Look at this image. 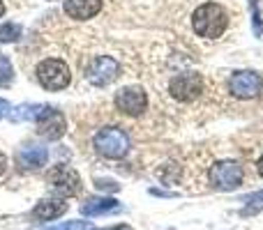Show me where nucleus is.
Wrapping results in <instances>:
<instances>
[{"label":"nucleus","mask_w":263,"mask_h":230,"mask_svg":"<svg viewBox=\"0 0 263 230\" xmlns=\"http://www.w3.org/2000/svg\"><path fill=\"white\" fill-rule=\"evenodd\" d=\"M192 26L199 37L205 39H217L224 35L229 26V16L217 3H203L192 16Z\"/></svg>","instance_id":"1"},{"label":"nucleus","mask_w":263,"mask_h":230,"mask_svg":"<svg viewBox=\"0 0 263 230\" xmlns=\"http://www.w3.org/2000/svg\"><path fill=\"white\" fill-rule=\"evenodd\" d=\"M92 148L104 159H125L132 150V140L120 127H102L92 136Z\"/></svg>","instance_id":"2"},{"label":"nucleus","mask_w":263,"mask_h":230,"mask_svg":"<svg viewBox=\"0 0 263 230\" xmlns=\"http://www.w3.org/2000/svg\"><path fill=\"white\" fill-rule=\"evenodd\" d=\"M35 78L44 90L49 92H60L72 83V72L69 65L60 58H44L37 62L35 67Z\"/></svg>","instance_id":"3"},{"label":"nucleus","mask_w":263,"mask_h":230,"mask_svg":"<svg viewBox=\"0 0 263 230\" xmlns=\"http://www.w3.org/2000/svg\"><path fill=\"white\" fill-rule=\"evenodd\" d=\"M46 182L55 198H72L81 191V175L67 163H55L53 168L46 171Z\"/></svg>","instance_id":"4"},{"label":"nucleus","mask_w":263,"mask_h":230,"mask_svg":"<svg viewBox=\"0 0 263 230\" xmlns=\"http://www.w3.org/2000/svg\"><path fill=\"white\" fill-rule=\"evenodd\" d=\"M120 76V65L111 55H97L86 67V81L95 88H106Z\"/></svg>","instance_id":"5"},{"label":"nucleus","mask_w":263,"mask_h":230,"mask_svg":"<svg viewBox=\"0 0 263 230\" xmlns=\"http://www.w3.org/2000/svg\"><path fill=\"white\" fill-rule=\"evenodd\" d=\"M37 124V134L46 140H60L67 131V120H65V113L55 106H44L42 109L40 117L35 120Z\"/></svg>","instance_id":"6"},{"label":"nucleus","mask_w":263,"mask_h":230,"mask_svg":"<svg viewBox=\"0 0 263 230\" xmlns=\"http://www.w3.org/2000/svg\"><path fill=\"white\" fill-rule=\"evenodd\" d=\"M116 109L120 113L129 115V117H139L148 109V95H145L143 88L139 86H127V88H120L116 92Z\"/></svg>","instance_id":"7"},{"label":"nucleus","mask_w":263,"mask_h":230,"mask_svg":"<svg viewBox=\"0 0 263 230\" xmlns=\"http://www.w3.org/2000/svg\"><path fill=\"white\" fill-rule=\"evenodd\" d=\"M203 90V78L199 76L196 72H185V74H178V76L171 78L168 83V92H171L173 99L178 101H194L196 97L201 95Z\"/></svg>","instance_id":"8"},{"label":"nucleus","mask_w":263,"mask_h":230,"mask_svg":"<svg viewBox=\"0 0 263 230\" xmlns=\"http://www.w3.org/2000/svg\"><path fill=\"white\" fill-rule=\"evenodd\" d=\"M242 182V168L236 161H217L210 168V184L219 191H233Z\"/></svg>","instance_id":"9"},{"label":"nucleus","mask_w":263,"mask_h":230,"mask_svg":"<svg viewBox=\"0 0 263 230\" xmlns=\"http://www.w3.org/2000/svg\"><path fill=\"white\" fill-rule=\"evenodd\" d=\"M263 90V78L256 72H238L229 81V92L238 99H254Z\"/></svg>","instance_id":"10"},{"label":"nucleus","mask_w":263,"mask_h":230,"mask_svg":"<svg viewBox=\"0 0 263 230\" xmlns=\"http://www.w3.org/2000/svg\"><path fill=\"white\" fill-rule=\"evenodd\" d=\"M69 210V205L65 203V198H42L35 207L30 210V219L37 223H49L60 219Z\"/></svg>","instance_id":"11"},{"label":"nucleus","mask_w":263,"mask_h":230,"mask_svg":"<svg viewBox=\"0 0 263 230\" xmlns=\"http://www.w3.org/2000/svg\"><path fill=\"white\" fill-rule=\"evenodd\" d=\"M49 161V150L42 148V145H23L16 152V166L21 171H37V168H44Z\"/></svg>","instance_id":"12"},{"label":"nucleus","mask_w":263,"mask_h":230,"mask_svg":"<svg viewBox=\"0 0 263 230\" xmlns=\"http://www.w3.org/2000/svg\"><path fill=\"white\" fill-rule=\"evenodd\" d=\"M116 212H123V205L116 198H111V196H92L86 203H81V214L88 219L106 217V214H116Z\"/></svg>","instance_id":"13"},{"label":"nucleus","mask_w":263,"mask_h":230,"mask_svg":"<svg viewBox=\"0 0 263 230\" xmlns=\"http://www.w3.org/2000/svg\"><path fill=\"white\" fill-rule=\"evenodd\" d=\"M63 9L74 21H88L102 12V0H65Z\"/></svg>","instance_id":"14"},{"label":"nucleus","mask_w":263,"mask_h":230,"mask_svg":"<svg viewBox=\"0 0 263 230\" xmlns=\"http://www.w3.org/2000/svg\"><path fill=\"white\" fill-rule=\"evenodd\" d=\"M42 109H44V104H18L9 109L7 117L12 122H35L40 117Z\"/></svg>","instance_id":"15"},{"label":"nucleus","mask_w":263,"mask_h":230,"mask_svg":"<svg viewBox=\"0 0 263 230\" xmlns=\"http://www.w3.org/2000/svg\"><path fill=\"white\" fill-rule=\"evenodd\" d=\"M23 37V26L21 23H14V21H7L0 26V44H14Z\"/></svg>","instance_id":"16"},{"label":"nucleus","mask_w":263,"mask_h":230,"mask_svg":"<svg viewBox=\"0 0 263 230\" xmlns=\"http://www.w3.org/2000/svg\"><path fill=\"white\" fill-rule=\"evenodd\" d=\"M14 83V65L7 55L0 51V88H9Z\"/></svg>","instance_id":"17"},{"label":"nucleus","mask_w":263,"mask_h":230,"mask_svg":"<svg viewBox=\"0 0 263 230\" xmlns=\"http://www.w3.org/2000/svg\"><path fill=\"white\" fill-rule=\"evenodd\" d=\"M42 230H90V221H63V223H53V226H44Z\"/></svg>","instance_id":"18"},{"label":"nucleus","mask_w":263,"mask_h":230,"mask_svg":"<svg viewBox=\"0 0 263 230\" xmlns=\"http://www.w3.org/2000/svg\"><path fill=\"white\" fill-rule=\"evenodd\" d=\"M250 9H252V28H254V35L263 37V21H261L259 0H250Z\"/></svg>","instance_id":"19"},{"label":"nucleus","mask_w":263,"mask_h":230,"mask_svg":"<svg viewBox=\"0 0 263 230\" xmlns=\"http://www.w3.org/2000/svg\"><path fill=\"white\" fill-rule=\"evenodd\" d=\"M242 203L247 205L245 214H250L252 210L263 207V189H261V191H254V194H250V196H245V198H242Z\"/></svg>","instance_id":"20"},{"label":"nucleus","mask_w":263,"mask_h":230,"mask_svg":"<svg viewBox=\"0 0 263 230\" xmlns=\"http://www.w3.org/2000/svg\"><path fill=\"white\" fill-rule=\"evenodd\" d=\"M95 186H97V191H111V194L120 191V184H118V182L104 180V177H97V180H95Z\"/></svg>","instance_id":"21"},{"label":"nucleus","mask_w":263,"mask_h":230,"mask_svg":"<svg viewBox=\"0 0 263 230\" xmlns=\"http://www.w3.org/2000/svg\"><path fill=\"white\" fill-rule=\"evenodd\" d=\"M9 109H12V104H9L7 99H3V97H0V117H7Z\"/></svg>","instance_id":"22"},{"label":"nucleus","mask_w":263,"mask_h":230,"mask_svg":"<svg viewBox=\"0 0 263 230\" xmlns=\"http://www.w3.org/2000/svg\"><path fill=\"white\" fill-rule=\"evenodd\" d=\"M150 194L153 196H162V198H173L176 194H171V191H162V189H150Z\"/></svg>","instance_id":"23"},{"label":"nucleus","mask_w":263,"mask_h":230,"mask_svg":"<svg viewBox=\"0 0 263 230\" xmlns=\"http://www.w3.org/2000/svg\"><path fill=\"white\" fill-rule=\"evenodd\" d=\"M5 173H7V157L0 152V177H3Z\"/></svg>","instance_id":"24"},{"label":"nucleus","mask_w":263,"mask_h":230,"mask_svg":"<svg viewBox=\"0 0 263 230\" xmlns=\"http://www.w3.org/2000/svg\"><path fill=\"white\" fill-rule=\"evenodd\" d=\"M92 230H132L129 226H125V223H120V226H109V228H92Z\"/></svg>","instance_id":"25"},{"label":"nucleus","mask_w":263,"mask_h":230,"mask_svg":"<svg viewBox=\"0 0 263 230\" xmlns=\"http://www.w3.org/2000/svg\"><path fill=\"white\" fill-rule=\"evenodd\" d=\"M5 12H7V5H5V3H3V0H0V18H3V16H5Z\"/></svg>","instance_id":"26"},{"label":"nucleus","mask_w":263,"mask_h":230,"mask_svg":"<svg viewBox=\"0 0 263 230\" xmlns=\"http://www.w3.org/2000/svg\"><path fill=\"white\" fill-rule=\"evenodd\" d=\"M256 168H259V175L263 177V154H261V159H259V163H256Z\"/></svg>","instance_id":"27"}]
</instances>
